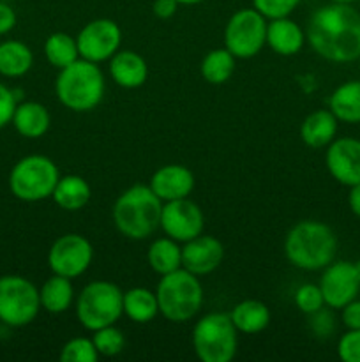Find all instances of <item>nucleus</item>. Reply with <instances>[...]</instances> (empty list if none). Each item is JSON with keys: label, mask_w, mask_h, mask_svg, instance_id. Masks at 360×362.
<instances>
[{"label": "nucleus", "mask_w": 360, "mask_h": 362, "mask_svg": "<svg viewBox=\"0 0 360 362\" xmlns=\"http://www.w3.org/2000/svg\"><path fill=\"white\" fill-rule=\"evenodd\" d=\"M306 41L328 62L360 59V13L352 4L330 2L318 7L307 23Z\"/></svg>", "instance_id": "f257e3e1"}, {"label": "nucleus", "mask_w": 360, "mask_h": 362, "mask_svg": "<svg viewBox=\"0 0 360 362\" xmlns=\"http://www.w3.org/2000/svg\"><path fill=\"white\" fill-rule=\"evenodd\" d=\"M337 246V235L327 223L304 219L286 233L284 255L300 271H323L335 260Z\"/></svg>", "instance_id": "f03ea898"}, {"label": "nucleus", "mask_w": 360, "mask_h": 362, "mask_svg": "<svg viewBox=\"0 0 360 362\" xmlns=\"http://www.w3.org/2000/svg\"><path fill=\"white\" fill-rule=\"evenodd\" d=\"M162 202L150 186L136 184L124 191L113 204L115 228L131 240H145L159 228Z\"/></svg>", "instance_id": "7ed1b4c3"}, {"label": "nucleus", "mask_w": 360, "mask_h": 362, "mask_svg": "<svg viewBox=\"0 0 360 362\" xmlns=\"http://www.w3.org/2000/svg\"><path fill=\"white\" fill-rule=\"evenodd\" d=\"M106 80L99 64L78 59L59 71L55 94L60 105L76 113L92 112L104 98Z\"/></svg>", "instance_id": "20e7f679"}, {"label": "nucleus", "mask_w": 360, "mask_h": 362, "mask_svg": "<svg viewBox=\"0 0 360 362\" xmlns=\"http://www.w3.org/2000/svg\"><path fill=\"white\" fill-rule=\"evenodd\" d=\"M159 315L172 324H186L203 306V286L196 274L184 267L161 276L155 288Z\"/></svg>", "instance_id": "39448f33"}, {"label": "nucleus", "mask_w": 360, "mask_h": 362, "mask_svg": "<svg viewBox=\"0 0 360 362\" xmlns=\"http://www.w3.org/2000/svg\"><path fill=\"white\" fill-rule=\"evenodd\" d=\"M74 311L81 327L90 332L113 325L124 315V292L115 283L95 279L83 286L74 300Z\"/></svg>", "instance_id": "423d86ee"}, {"label": "nucleus", "mask_w": 360, "mask_h": 362, "mask_svg": "<svg viewBox=\"0 0 360 362\" xmlns=\"http://www.w3.org/2000/svg\"><path fill=\"white\" fill-rule=\"evenodd\" d=\"M193 349L201 362H232L239 350V331L229 313H208L194 324Z\"/></svg>", "instance_id": "0eeeda50"}, {"label": "nucleus", "mask_w": 360, "mask_h": 362, "mask_svg": "<svg viewBox=\"0 0 360 362\" xmlns=\"http://www.w3.org/2000/svg\"><path fill=\"white\" fill-rule=\"evenodd\" d=\"M59 179V166L53 159L48 156L30 154L21 158L11 168L9 189L18 200L34 204L52 198Z\"/></svg>", "instance_id": "6e6552de"}, {"label": "nucleus", "mask_w": 360, "mask_h": 362, "mask_svg": "<svg viewBox=\"0 0 360 362\" xmlns=\"http://www.w3.org/2000/svg\"><path fill=\"white\" fill-rule=\"evenodd\" d=\"M39 288L20 274L0 276V322L9 327H25L41 311Z\"/></svg>", "instance_id": "1a4fd4ad"}, {"label": "nucleus", "mask_w": 360, "mask_h": 362, "mask_svg": "<svg viewBox=\"0 0 360 362\" xmlns=\"http://www.w3.org/2000/svg\"><path fill=\"white\" fill-rule=\"evenodd\" d=\"M268 20L254 7L239 9L224 27V48L236 59H253L267 46Z\"/></svg>", "instance_id": "9d476101"}, {"label": "nucleus", "mask_w": 360, "mask_h": 362, "mask_svg": "<svg viewBox=\"0 0 360 362\" xmlns=\"http://www.w3.org/2000/svg\"><path fill=\"white\" fill-rule=\"evenodd\" d=\"M94 260V247L80 233L60 235L48 251V267L53 274L76 279L88 271Z\"/></svg>", "instance_id": "9b49d317"}, {"label": "nucleus", "mask_w": 360, "mask_h": 362, "mask_svg": "<svg viewBox=\"0 0 360 362\" xmlns=\"http://www.w3.org/2000/svg\"><path fill=\"white\" fill-rule=\"evenodd\" d=\"M80 59L101 64L108 62L122 45V28L109 18L88 21L76 35Z\"/></svg>", "instance_id": "f8f14e48"}, {"label": "nucleus", "mask_w": 360, "mask_h": 362, "mask_svg": "<svg viewBox=\"0 0 360 362\" xmlns=\"http://www.w3.org/2000/svg\"><path fill=\"white\" fill-rule=\"evenodd\" d=\"M159 228L176 243L184 244L201 235L205 228V216L200 205L189 198L164 202L161 211Z\"/></svg>", "instance_id": "ddd939ff"}, {"label": "nucleus", "mask_w": 360, "mask_h": 362, "mask_svg": "<svg viewBox=\"0 0 360 362\" xmlns=\"http://www.w3.org/2000/svg\"><path fill=\"white\" fill-rule=\"evenodd\" d=\"M318 285L323 293L325 306L330 310H342L346 304L352 303L359 296L360 279L356 276L355 264L346 260H334L323 269Z\"/></svg>", "instance_id": "4468645a"}, {"label": "nucleus", "mask_w": 360, "mask_h": 362, "mask_svg": "<svg viewBox=\"0 0 360 362\" xmlns=\"http://www.w3.org/2000/svg\"><path fill=\"white\" fill-rule=\"evenodd\" d=\"M325 165L335 182L352 187L360 182V140L352 136L335 138L327 145Z\"/></svg>", "instance_id": "2eb2a0df"}, {"label": "nucleus", "mask_w": 360, "mask_h": 362, "mask_svg": "<svg viewBox=\"0 0 360 362\" xmlns=\"http://www.w3.org/2000/svg\"><path fill=\"white\" fill-rule=\"evenodd\" d=\"M224 260V246L214 235H201L182 244V267L200 276L212 274Z\"/></svg>", "instance_id": "dca6fc26"}, {"label": "nucleus", "mask_w": 360, "mask_h": 362, "mask_svg": "<svg viewBox=\"0 0 360 362\" xmlns=\"http://www.w3.org/2000/svg\"><path fill=\"white\" fill-rule=\"evenodd\" d=\"M194 173L184 165H164L155 170L150 177V189L154 191L155 197L164 204V202L182 200L189 198L194 189Z\"/></svg>", "instance_id": "f3484780"}, {"label": "nucleus", "mask_w": 360, "mask_h": 362, "mask_svg": "<svg viewBox=\"0 0 360 362\" xmlns=\"http://www.w3.org/2000/svg\"><path fill=\"white\" fill-rule=\"evenodd\" d=\"M306 45V30L289 16L268 20L267 46L281 57H293Z\"/></svg>", "instance_id": "a211bd4d"}, {"label": "nucleus", "mask_w": 360, "mask_h": 362, "mask_svg": "<svg viewBox=\"0 0 360 362\" xmlns=\"http://www.w3.org/2000/svg\"><path fill=\"white\" fill-rule=\"evenodd\" d=\"M109 62V76L119 87L138 88L147 81L148 66L140 53L133 49H119Z\"/></svg>", "instance_id": "6ab92c4d"}, {"label": "nucleus", "mask_w": 360, "mask_h": 362, "mask_svg": "<svg viewBox=\"0 0 360 362\" xmlns=\"http://www.w3.org/2000/svg\"><path fill=\"white\" fill-rule=\"evenodd\" d=\"M11 124L20 136L28 138V140H37L49 131L52 115L42 103L21 101L16 105Z\"/></svg>", "instance_id": "aec40b11"}, {"label": "nucleus", "mask_w": 360, "mask_h": 362, "mask_svg": "<svg viewBox=\"0 0 360 362\" xmlns=\"http://www.w3.org/2000/svg\"><path fill=\"white\" fill-rule=\"evenodd\" d=\"M339 120L330 110H316L300 124V140L311 148H323L335 140Z\"/></svg>", "instance_id": "412c9836"}, {"label": "nucleus", "mask_w": 360, "mask_h": 362, "mask_svg": "<svg viewBox=\"0 0 360 362\" xmlns=\"http://www.w3.org/2000/svg\"><path fill=\"white\" fill-rule=\"evenodd\" d=\"M53 202L56 207L67 212H76L87 207V204L92 198L90 184L83 179L81 175H60L59 182H56L55 189L52 194Z\"/></svg>", "instance_id": "4be33fe9"}, {"label": "nucleus", "mask_w": 360, "mask_h": 362, "mask_svg": "<svg viewBox=\"0 0 360 362\" xmlns=\"http://www.w3.org/2000/svg\"><path fill=\"white\" fill-rule=\"evenodd\" d=\"M233 325L240 334H260L270 325V310L265 303L256 299L240 300L229 311Z\"/></svg>", "instance_id": "5701e85b"}, {"label": "nucleus", "mask_w": 360, "mask_h": 362, "mask_svg": "<svg viewBox=\"0 0 360 362\" xmlns=\"http://www.w3.org/2000/svg\"><path fill=\"white\" fill-rule=\"evenodd\" d=\"M328 110L339 122L360 124V80L339 85L328 98Z\"/></svg>", "instance_id": "b1692460"}, {"label": "nucleus", "mask_w": 360, "mask_h": 362, "mask_svg": "<svg viewBox=\"0 0 360 362\" xmlns=\"http://www.w3.org/2000/svg\"><path fill=\"white\" fill-rule=\"evenodd\" d=\"M39 300H41L42 310L48 311V313H66L73 306L74 300H76L74 299L73 279L53 274L39 288Z\"/></svg>", "instance_id": "393cba45"}, {"label": "nucleus", "mask_w": 360, "mask_h": 362, "mask_svg": "<svg viewBox=\"0 0 360 362\" xmlns=\"http://www.w3.org/2000/svg\"><path fill=\"white\" fill-rule=\"evenodd\" d=\"M34 66V53L25 42L7 39L0 42V76L21 78Z\"/></svg>", "instance_id": "a878e982"}, {"label": "nucleus", "mask_w": 360, "mask_h": 362, "mask_svg": "<svg viewBox=\"0 0 360 362\" xmlns=\"http://www.w3.org/2000/svg\"><path fill=\"white\" fill-rule=\"evenodd\" d=\"M124 315L134 324H150L159 315L155 292L145 286H134L124 292Z\"/></svg>", "instance_id": "bb28decb"}, {"label": "nucleus", "mask_w": 360, "mask_h": 362, "mask_svg": "<svg viewBox=\"0 0 360 362\" xmlns=\"http://www.w3.org/2000/svg\"><path fill=\"white\" fill-rule=\"evenodd\" d=\"M147 262L155 274H169L182 267V246L168 235L159 237L148 246Z\"/></svg>", "instance_id": "cd10ccee"}, {"label": "nucleus", "mask_w": 360, "mask_h": 362, "mask_svg": "<svg viewBox=\"0 0 360 362\" xmlns=\"http://www.w3.org/2000/svg\"><path fill=\"white\" fill-rule=\"evenodd\" d=\"M236 67V57L226 48H215L203 57L200 73L207 83L222 85L233 76Z\"/></svg>", "instance_id": "c85d7f7f"}, {"label": "nucleus", "mask_w": 360, "mask_h": 362, "mask_svg": "<svg viewBox=\"0 0 360 362\" xmlns=\"http://www.w3.org/2000/svg\"><path fill=\"white\" fill-rule=\"evenodd\" d=\"M44 57L49 66L64 69L80 59L76 37L67 32H53L44 41Z\"/></svg>", "instance_id": "c756f323"}, {"label": "nucleus", "mask_w": 360, "mask_h": 362, "mask_svg": "<svg viewBox=\"0 0 360 362\" xmlns=\"http://www.w3.org/2000/svg\"><path fill=\"white\" fill-rule=\"evenodd\" d=\"M92 341H94L95 349H97L101 357H116L119 354L124 352L126 336H124V332L113 324L92 332Z\"/></svg>", "instance_id": "7c9ffc66"}, {"label": "nucleus", "mask_w": 360, "mask_h": 362, "mask_svg": "<svg viewBox=\"0 0 360 362\" xmlns=\"http://www.w3.org/2000/svg\"><path fill=\"white\" fill-rule=\"evenodd\" d=\"M99 357L101 356L92 338H85V336L71 338L60 349V362H97Z\"/></svg>", "instance_id": "2f4dec72"}, {"label": "nucleus", "mask_w": 360, "mask_h": 362, "mask_svg": "<svg viewBox=\"0 0 360 362\" xmlns=\"http://www.w3.org/2000/svg\"><path fill=\"white\" fill-rule=\"evenodd\" d=\"M293 303H295L296 310L302 311L304 315H313L320 311L321 308H325V299L320 285H313V283L300 285L293 293Z\"/></svg>", "instance_id": "473e14b6"}, {"label": "nucleus", "mask_w": 360, "mask_h": 362, "mask_svg": "<svg viewBox=\"0 0 360 362\" xmlns=\"http://www.w3.org/2000/svg\"><path fill=\"white\" fill-rule=\"evenodd\" d=\"M302 0H253V7L267 20L289 16Z\"/></svg>", "instance_id": "72a5a7b5"}, {"label": "nucleus", "mask_w": 360, "mask_h": 362, "mask_svg": "<svg viewBox=\"0 0 360 362\" xmlns=\"http://www.w3.org/2000/svg\"><path fill=\"white\" fill-rule=\"evenodd\" d=\"M337 356L344 362H360V329H348L339 338Z\"/></svg>", "instance_id": "f704fd0d"}, {"label": "nucleus", "mask_w": 360, "mask_h": 362, "mask_svg": "<svg viewBox=\"0 0 360 362\" xmlns=\"http://www.w3.org/2000/svg\"><path fill=\"white\" fill-rule=\"evenodd\" d=\"M18 103L20 101H18L13 88H9L6 83L0 81V129L11 124Z\"/></svg>", "instance_id": "c9c22d12"}, {"label": "nucleus", "mask_w": 360, "mask_h": 362, "mask_svg": "<svg viewBox=\"0 0 360 362\" xmlns=\"http://www.w3.org/2000/svg\"><path fill=\"white\" fill-rule=\"evenodd\" d=\"M311 317V329L316 336L320 338H328V336L334 332V317H332L330 311H327L325 308H321L316 313L309 315Z\"/></svg>", "instance_id": "e433bc0d"}, {"label": "nucleus", "mask_w": 360, "mask_h": 362, "mask_svg": "<svg viewBox=\"0 0 360 362\" xmlns=\"http://www.w3.org/2000/svg\"><path fill=\"white\" fill-rule=\"evenodd\" d=\"M342 324L346 329H360V300L353 299L342 308Z\"/></svg>", "instance_id": "4c0bfd02"}, {"label": "nucleus", "mask_w": 360, "mask_h": 362, "mask_svg": "<svg viewBox=\"0 0 360 362\" xmlns=\"http://www.w3.org/2000/svg\"><path fill=\"white\" fill-rule=\"evenodd\" d=\"M16 13L13 7L6 2H0V35H6L16 27Z\"/></svg>", "instance_id": "58836bf2"}, {"label": "nucleus", "mask_w": 360, "mask_h": 362, "mask_svg": "<svg viewBox=\"0 0 360 362\" xmlns=\"http://www.w3.org/2000/svg\"><path fill=\"white\" fill-rule=\"evenodd\" d=\"M179 6L180 4L176 0H154L152 11L161 20H169L172 16H175V13L179 11Z\"/></svg>", "instance_id": "ea45409f"}, {"label": "nucleus", "mask_w": 360, "mask_h": 362, "mask_svg": "<svg viewBox=\"0 0 360 362\" xmlns=\"http://www.w3.org/2000/svg\"><path fill=\"white\" fill-rule=\"evenodd\" d=\"M348 205H349V211H352L356 218H360V182L349 187Z\"/></svg>", "instance_id": "a19ab883"}, {"label": "nucleus", "mask_w": 360, "mask_h": 362, "mask_svg": "<svg viewBox=\"0 0 360 362\" xmlns=\"http://www.w3.org/2000/svg\"><path fill=\"white\" fill-rule=\"evenodd\" d=\"M180 6H196V4H203L205 0H176Z\"/></svg>", "instance_id": "79ce46f5"}, {"label": "nucleus", "mask_w": 360, "mask_h": 362, "mask_svg": "<svg viewBox=\"0 0 360 362\" xmlns=\"http://www.w3.org/2000/svg\"><path fill=\"white\" fill-rule=\"evenodd\" d=\"M330 2H335V4H353V2H356V0H330Z\"/></svg>", "instance_id": "37998d69"}, {"label": "nucleus", "mask_w": 360, "mask_h": 362, "mask_svg": "<svg viewBox=\"0 0 360 362\" xmlns=\"http://www.w3.org/2000/svg\"><path fill=\"white\" fill-rule=\"evenodd\" d=\"M355 271H356V276H359V279H360V260L355 262Z\"/></svg>", "instance_id": "c03bdc74"}]
</instances>
